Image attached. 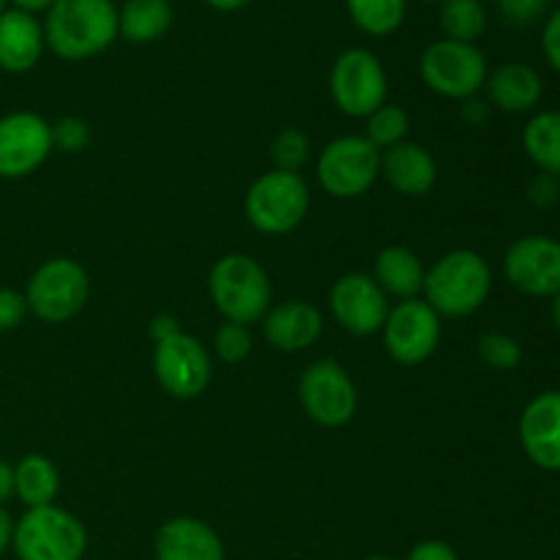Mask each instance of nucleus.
<instances>
[{
  "label": "nucleus",
  "instance_id": "f257e3e1",
  "mask_svg": "<svg viewBox=\"0 0 560 560\" xmlns=\"http://www.w3.org/2000/svg\"><path fill=\"white\" fill-rule=\"evenodd\" d=\"M42 27L47 49L60 60H91L118 38V5L113 0H55Z\"/></svg>",
  "mask_w": 560,
  "mask_h": 560
},
{
  "label": "nucleus",
  "instance_id": "f03ea898",
  "mask_svg": "<svg viewBox=\"0 0 560 560\" xmlns=\"http://www.w3.org/2000/svg\"><path fill=\"white\" fill-rule=\"evenodd\" d=\"M490 290V262L474 249H454L427 268L421 295L441 317H468L485 306Z\"/></svg>",
  "mask_w": 560,
  "mask_h": 560
},
{
  "label": "nucleus",
  "instance_id": "7ed1b4c3",
  "mask_svg": "<svg viewBox=\"0 0 560 560\" xmlns=\"http://www.w3.org/2000/svg\"><path fill=\"white\" fill-rule=\"evenodd\" d=\"M208 295L224 323H252L262 320L273 304L271 277L266 268L244 252H230L219 257L208 273Z\"/></svg>",
  "mask_w": 560,
  "mask_h": 560
},
{
  "label": "nucleus",
  "instance_id": "20e7f679",
  "mask_svg": "<svg viewBox=\"0 0 560 560\" xmlns=\"http://www.w3.org/2000/svg\"><path fill=\"white\" fill-rule=\"evenodd\" d=\"M310 186L301 173L268 170L252 180L244 197L246 222L262 235H288L310 213Z\"/></svg>",
  "mask_w": 560,
  "mask_h": 560
},
{
  "label": "nucleus",
  "instance_id": "39448f33",
  "mask_svg": "<svg viewBox=\"0 0 560 560\" xmlns=\"http://www.w3.org/2000/svg\"><path fill=\"white\" fill-rule=\"evenodd\" d=\"M11 547L20 560H82L88 550V530L80 517L49 503L27 509L16 520Z\"/></svg>",
  "mask_w": 560,
  "mask_h": 560
},
{
  "label": "nucleus",
  "instance_id": "423d86ee",
  "mask_svg": "<svg viewBox=\"0 0 560 560\" xmlns=\"http://www.w3.org/2000/svg\"><path fill=\"white\" fill-rule=\"evenodd\" d=\"M487 74H490L487 55L476 44L441 38L432 42L419 58L421 82L432 93L454 102L479 96V91H485Z\"/></svg>",
  "mask_w": 560,
  "mask_h": 560
},
{
  "label": "nucleus",
  "instance_id": "0eeeda50",
  "mask_svg": "<svg viewBox=\"0 0 560 560\" xmlns=\"http://www.w3.org/2000/svg\"><path fill=\"white\" fill-rule=\"evenodd\" d=\"M91 295L88 271L71 257H49L27 282V312L44 323H66L80 315Z\"/></svg>",
  "mask_w": 560,
  "mask_h": 560
},
{
  "label": "nucleus",
  "instance_id": "6e6552de",
  "mask_svg": "<svg viewBox=\"0 0 560 560\" xmlns=\"http://www.w3.org/2000/svg\"><path fill=\"white\" fill-rule=\"evenodd\" d=\"M328 88L339 113L348 118H370L386 104L388 77L375 52L366 47H350L334 60Z\"/></svg>",
  "mask_w": 560,
  "mask_h": 560
},
{
  "label": "nucleus",
  "instance_id": "1a4fd4ad",
  "mask_svg": "<svg viewBox=\"0 0 560 560\" xmlns=\"http://www.w3.org/2000/svg\"><path fill=\"white\" fill-rule=\"evenodd\" d=\"M381 178V151L364 135H345L328 142L317 156V180L337 200L366 195Z\"/></svg>",
  "mask_w": 560,
  "mask_h": 560
},
{
  "label": "nucleus",
  "instance_id": "9d476101",
  "mask_svg": "<svg viewBox=\"0 0 560 560\" xmlns=\"http://www.w3.org/2000/svg\"><path fill=\"white\" fill-rule=\"evenodd\" d=\"M299 399L304 413L326 430L348 424L359 408V392L353 377L337 359H317L301 372Z\"/></svg>",
  "mask_w": 560,
  "mask_h": 560
},
{
  "label": "nucleus",
  "instance_id": "9b49d317",
  "mask_svg": "<svg viewBox=\"0 0 560 560\" xmlns=\"http://www.w3.org/2000/svg\"><path fill=\"white\" fill-rule=\"evenodd\" d=\"M383 345L386 353L402 366H419L441 345V315L424 299L399 301L388 310L383 323Z\"/></svg>",
  "mask_w": 560,
  "mask_h": 560
},
{
  "label": "nucleus",
  "instance_id": "f8f14e48",
  "mask_svg": "<svg viewBox=\"0 0 560 560\" xmlns=\"http://www.w3.org/2000/svg\"><path fill=\"white\" fill-rule=\"evenodd\" d=\"M153 375L175 399H197L211 383V353L191 334L178 331L153 348Z\"/></svg>",
  "mask_w": 560,
  "mask_h": 560
},
{
  "label": "nucleus",
  "instance_id": "ddd939ff",
  "mask_svg": "<svg viewBox=\"0 0 560 560\" xmlns=\"http://www.w3.org/2000/svg\"><path fill=\"white\" fill-rule=\"evenodd\" d=\"M52 151V124L38 113L16 109L0 118V178H27Z\"/></svg>",
  "mask_w": 560,
  "mask_h": 560
},
{
  "label": "nucleus",
  "instance_id": "4468645a",
  "mask_svg": "<svg viewBox=\"0 0 560 560\" xmlns=\"http://www.w3.org/2000/svg\"><path fill=\"white\" fill-rule=\"evenodd\" d=\"M503 273L509 284L530 299L560 293V241L550 235H525L506 249Z\"/></svg>",
  "mask_w": 560,
  "mask_h": 560
},
{
  "label": "nucleus",
  "instance_id": "2eb2a0df",
  "mask_svg": "<svg viewBox=\"0 0 560 560\" xmlns=\"http://www.w3.org/2000/svg\"><path fill=\"white\" fill-rule=\"evenodd\" d=\"M328 306L339 326L353 337H372L383 331L388 317V295L370 273H345L328 293Z\"/></svg>",
  "mask_w": 560,
  "mask_h": 560
},
{
  "label": "nucleus",
  "instance_id": "dca6fc26",
  "mask_svg": "<svg viewBox=\"0 0 560 560\" xmlns=\"http://www.w3.org/2000/svg\"><path fill=\"white\" fill-rule=\"evenodd\" d=\"M520 446L525 457L541 470H560V388H550L530 399L520 413Z\"/></svg>",
  "mask_w": 560,
  "mask_h": 560
},
{
  "label": "nucleus",
  "instance_id": "f3484780",
  "mask_svg": "<svg viewBox=\"0 0 560 560\" xmlns=\"http://www.w3.org/2000/svg\"><path fill=\"white\" fill-rule=\"evenodd\" d=\"M260 323L266 342L279 353H301L323 337V315L310 301H282Z\"/></svg>",
  "mask_w": 560,
  "mask_h": 560
},
{
  "label": "nucleus",
  "instance_id": "a211bd4d",
  "mask_svg": "<svg viewBox=\"0 0 560 560\" xmlns=\"http://www.w3.org/2000/svg\"><path fill=\"white\" fill-rule=\"evenodd\" d=\"M381 178L402 197H424L438 184V162L419 142H399L381 153Z\"/></svg>",
  "mask_w": 560,
  "mask_h": 560
},
{
  "label": "nucleus",
  "instance_id": "6ab92c4d",
  "mask_svg": "<svg viewBox=\"0 0 560 560\" xmlns=\"http://www.w3.org/2000/svg\"><path fill=\"white\" fill-rule=\"evenodd\" d=\"M156 560H224V545L217 530L197 517H173L156 530Z\"/></svg>",
  "mask_w": 560,
  "mask_h": 560
},
{
  "label": "nucleus",
  "instance_id": "aec40b11",
  "mask_svg": "<svg viewBox=\"0 0 560 560\" xmlns=\"http://www.w3.org/2000/svg\"><path fill=\"white\" fill-rule=\"evenodd\" d=\"M485 91L490 107H498L509 115H523L539 107L541 96H545V82L534 66L512 60L487 74Z\"/></svg>",
  "mask_w": 560,
  "mask_h": 560
},
{
  "label": "nucleus",
  "instance_id": "412c9836",
  "mask_svg": "<svg viewBox=\"0 0 560 560\" xmlns=\"http://www.w3.org/2000/svg\"><path fill=\"white\" fill-rule=\"evenodd\" d=\"M44 49V27L36 16L16 9H5L0 14V69L9 74H25L42 60Z\"/></svg>",
  "mask_w": 560,
  "mask_h": 560
},
{
  "label": "nucleus",
  "instance_id": "4be33fe9",
  "mask_svg": "<svg viewBox=\"0 0 560 560\" xmlns=\"http://www.w3.org/2000/svg\"><path fill=\"white\" fill-rule=\"evenodd\" d=\"M424 273V262L408 246H386V249H381L375 257V268H372V279L381 284L388 299L397 301L421 299Z\"/></svg>",
  "mask_w": 560,
  "mask_h": 560
},
{
  "label": "nucleus",
  "instance_id": "5701e85b",
  "mask_svg": "<svg viewBox=\"0 0 560 560\" xmlns=\"http://www.w3.org/2000/svg\"><path fill=\"white\" fill-rule=\"evenodd\" d=\"M173 25L170 0H126L118 5V36L129 44L159 42Z\"/></svg>",
  "mask_w": 560,
  "mask_h": 560
},
{
  "label": "nucleus",
  "instance_id": "b1692460",
  "mask_svg": "<svg viewBox=\"0 0 560 560\" xmlns=\"http://www.w3.org/2000/svg\"><path fill=\"white\" fill-rule=\"evenodd\" d=\"M60 490V474L55 463L44 454H25L14 465V495L27 509L49 506Z\"/></svg>",
  "mask_w": 560,
  "mask_h": 560
},
{
  "label": "nucleus",
  "instance_id": "393cba45",
  "mask_svg": "<svg viewBox=\"0 0 560 560\" xmlns=\"http://www.w3.org/2000/svg\"><path fill=\"white\" fill-rule=\"evenodd\" d=\"M523 148L539 173H550L560 178V113L545 109L536 113L523 129Z\"/></svg>",
  "mask_w": 560,
  "mask_h": 560
},
{
  "label": "nucleus",
  "instance_id": "a878e982",
  "mask_svg": "<svg viewBox=\"0 0 560 560\" xmlns=\"http://www.w3.org/2000/svg\"><path fill=\"white\" fill-rule=\"evenodd\" d=\"M350 22L364 36L383 38L402 27L408 16V0H345Z\"/></svg>",
  "mask_w": 560,
  "mask_h": 560
},
{
  "label": "nucleus",
  "instance_id": "bb28decb",
  "mask_svg": "<svg viewBox=\"0 0 560 560\" xmlns=\"http://www.w3.org/2000/svg\"><path fill=\"white\" fill-rule=\"evenodd\" d=\"M438 22L443 38L476 44L487 31V9L481 0H443Z\"/></svg>",
  "mask_w": 560,
  "mask_h": 560
},
{
  "label": "nucleus",
  "instance_id": "cd10ccee",
  "mask_svg": "<svg viewBox=\"0 0 560 560\" xmlns=\"http://www.w3.org/2000/svg\"><path fill=\"white\" fill-rule=\"evenodd\" d=\"M410 131V115L405 113L399 104H383L375 113L366 118V131L364 137L377 148V151H388V148L399 145V142L408 140Z\"/></svg>",
  "mask_w": 560,
  "mask_h": 560
},
{
  "label": "nucleus",
  "instance_id": "c85d7f7f",
  "mask_svg": "<svg viewBox=\"0 0 560 560\" xmlns=\"http://www.w3.org/2000/svg\"><path fill=\"white\" fill-rule=\"evenodd\" d=\"M476 353L485 361L487 366L498 372H512L517 370L520 361H523V345L514 337L503 331H487L481 334L479 342H476Z\"/></svg>",
  "mask_w": 560,
  "mask_h": 560
},
{
  "label": "nucleus",
  "instance_id": "c756f323",
  "mask_svg": "<svg viewBox=\"0 0 560 560\" xmlns=\"http://www.w3.org/2000/svg\"><path fill=\"white\" fill-rule=\"evenodd\" d=\"M312 142L310 137L304 135L295 126H288L279 135H273L271 140V159L273 167L284 170V173H299L306 162H310Z\"/></svg>",
  "mask_w": 560,
  "mask_h": 560
},
{
  "label": "nucleus",
  "instance_id": "7c9ffc66",
  "mask_svg": "<svg viewBox=\"0 0 560 560\" xmlns=\"http://www.w3.org/2000/svg\"><path fill=\"white\" fill-rule=\"evenodd\" d=\"M91 142H93L91 124L82 118H77V115H63V118L55 120L52 124V148L55 151L74 156V153L88 151V148H91Z\"/></svg>",
  "mask_w": 560,
  "mask_h": 560
},
{
  "label": "nucleus",
  "instance_id": "2f4dec72",
  "mask_svg": "<svg viewBox=\"0 0 560 560\" xmlns=\"http://www.w3.org/2000/svg\"><path fill=\"white\" fill-rule=\"evenodd\" d=\"M213 353H217L224 364H241V361L252 353L249 326H241V323H222L217 337H213Z\"/></svg>",
  "mask_w": 560,
  "mask_h": 560
},
{
  "label": "nucleus",
  "instance_id": "473e14b6",
  "mask_svg": "<svg viewBox=\"0 0 560 560\" xmlns=\"http://www.w3.org/2000/svg\"><path fill=\"white\" fill-rule=\"evenodd\" d=\"M550 0H498L503 22L512 27H530L545 20Z\"/></svg>",
  "mask_w": 560,
  "mask_h": 560
},
{
  "label": "nucleus",
  "instance_id": "72a5a7b5",
  "mask_svg": "<svg viewBox=\"0 0 560 560\" xmlns=\"http://www.w3.org/2000/svg\"><path fill=\"white\" fill-rule=\"evenodd\" d=\"M27 317L25 293L14 288H0V334L14 331Z\"/></svg>",
  "mask_w": 560,
  "mask_h": 560
},
{
  "label": "nucleus",
  "instance_id": "f704fd0d",
  "mask_svg": "<svg viewBox=\"0 0 560 560\" xmlns=\"http://www.w3.org/2000/svg\"><path fill=\"white\" fill-rule=\"evenodd\" d=\"M560 200V178L550 173H536L528 184V202L534 208H552Z\"/></svg>",
  "mask_w": 560,
  "mask_h": 560
},
{
  "label": "nucleus",
  "instance_id": "c9c22d12",
  "mask_svg": "<svg viewBox=\"0 0 560 560\" xmlns=\"http://www.w3.org/2000/svg\"><path fill=\"white\" fill-rule=\"evenodd\" d=\"M541 52H545L552 71L560 74V9L552 11L541 27Z\"/></svg>",
  "mask_w": 560,
  "mask_h": 560
},
{
  "label": "nucleus",
  "instance_id": "e433bc0d",
  "mask_svg": "<svg viewBox=\"0 0 560 560\" xmlns=\"http://www.w3.org/2000/svg\"><path fill=\"white\" fill-rule=\"evenodd\" d=\"M405 560H459V556L452 545H446V541L427 539L419 541Z\"/></svg>",
  "mask_w": 560,
  "mask_h": 560
},
{
  "label": "nucleus",
  "instance_id": "4c0bfd02",
  "mask_svg": "<svg viewBox=\"0 0 560 560\" xmlns=\"http://www.w3.org/2000/svg\"><path fill=\"white\" fill-rule=\"evenodd\" d=\"M459 113H463L465 124L474 126V129H479V126H485L487 118H490V102L481 96H470V98H465Z\"/></svg>",
  "mask_w": 560,
  "mask_h": 560
},
{
  "label": "nucleus",
  "instance_id": "58836bf2",
  "mask_svg": "<svg viewBox=\"0 0 560 560\" xmlns=\"http://www.w3.org/2000/svg\"><path fill=\"white\" fill-rule=\"evenodd\" d=\"M178 331L180 326L173 315H156L151 323H148V334H151L153 342H162V339L175 337Z\"/></svg>",
  "mask_w": 560,
  "mask_h": 560
},
{
  "label": "nucleus",
  "instance_id": "ea45409f",
  "mask_svg": "<svg viewBox=\"0 0 560 560\" xmlns=\"http://www.w3.org/2000/svg\"><path fill=\"white\" fill-rule=\"evenodd\" d=\"M11 498H14V465L0 459V506H5Z\"/></svg>",
  "mask_w": 560,
  "mask_h": 560
},
{
  "label": "nucleus",
  "instance_id": "a19ab883",
  "mask_svg": "<svg viewBox=\"0 0 560 560\" xmlns=\"http://www.w3.org/2000/svg\"><path fill=\"white\" fill-rule=\"evenodd\" d=\"M11 539H14V520H11V514L0 506V556L9 550Z\"/></svg>",
  "mask_w": 560,
  "mask_h": 560
},
{
  "label": "nucleus",
  "instance_id": "79ce46f5",
  "mask_svg": "<svg viewBox=\"0 0 560 560\" xmlns=\"http://www.w3.org/2000/svg\"><path fill=\"white\" fill-rule=\"evenodd\" d=\"M9 3L14 5L16 11H25V14L36 16V14H42V11L47 14L49 5H52L55 0H9Z\"/></svg>",
  "mask_w": 560,
  "mask_h": 560
},
{
  "label": "nucleus",
  "instance_id": "37998d69",
  "mask_svg": "<svg viewBox=\"0 0 560 560\" xmlns=\"http://www.w3.org/2000/svg\"><path fill=\"white\" fill-rule=\"evenodd\" d=\"M252 0H206V5H211L213 11H222V14H233V11L246 9Z\"/></svg>",
  "mask_w": 560,
  "mask_h": 560
},
{
  "label": "nucleus",
  "instance_id": "c03bdc74",
  "mask_svg": "<svg viewBox=\"0 0 560 560\" xmlns=\"http://www.w3.org/2000/svg\"><path fill=\"white\" fill-rule=\"evenodd\" d=\"M552 326L560 331V293L552 295Z\"/></svg>",
  "mask_w": 560,
  "mask_h": 560
},
{
  "label": "nucleus",
  "instance_id": "a18cd8bd",
  "mask_svg": "<svg viewBox=\"0 0 560 560\" xmlns=\"http://www.w3.org/2000/svg\"><path fill=\"white\" fill-rule=\"evenodd\" d=\"M364 560H394V558H386V556H370V558H364Z\"/></svg>",
  "mask_w": 560,
  "mask_h": 560
},
{
  "label": "nucleus",
  "instance_id": "49530a36",
  "mask_svg": "<svg viewBox=\"0 0 560 560\" xmlns=\"http://www.w3.org/2000/svg\"><path fill=\"white\" fill-rule=\"evenodd\" d=\"M419 3H443V0H419Z\"/></svg>",
  "mask_w": 560,
  "mask_h": 560
},
{
  "label": "nucleus",
  "instance_id": "de8ad7c7",
  "mask_svg": "<svg viewBox=\"0 0 560 560\" xmlns=\"http://www.w3.org/2000/svg\"><path fill=\"white\" fill-rule=\"evenodd\" d=\"M5 11V0H0V14H3Z\"/></svg>",
  "mask_w": 560,
  "mask_h": 560
}]
</instances>
